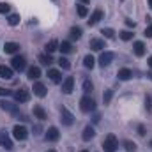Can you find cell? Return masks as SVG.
Here are the masks:
<instances>
[{
  "mask_svg": "<svg viewBox=\"0 0 152 152\" xmlns=\"http://www.w3.org/2000/svg\"><path fill=\"white\" fill-rule=\"evenodd\" d=\"M103 149H104V152H115L117 149H118V140H117L115 134H108V136L104 138Z\"/></svg>",
  "mask_w": 152,
  "mask_h": 152,
  "instance_id": "6da1fadb",
  "label": "cell"
},
{
  "mask_svg": "<svg viewBox=\"0 0 152 152\" xmlns=\"http://www.w3.org/2000/svg\"><path fill=\"white\" fill-rule=\"evenodd\" d=\"M80 108H81V112H85V113L94 112V110H96V101H94L90 96H83V97L80 99Z\"/></svg>",
  "mask_w": 152,
  "mask_h": 152,
  "instance_id": "7a4b0ae2",
  "label": "cell"
},
{
  "mask_svg": "<svg viewBox=\"0 0 152 152\" xmlns=\"http://www.w3.org/2000/svg\"><path fill=\"white\" fill-rule=\"evenodd\" d=\"M11 67L14 69V71H25V67H27V60H25V57H21V55H16V57H12V60H11Z\"/></svg>",
  "mask_w": 152,
  "mask_h": 152,
  "instance_id": "3957f363",
  "label": "cell"
},
{
  "mask_svg": "<svg viewBox=\"0 0 152 152\" xmlns=\"http://www.w3.org/2000/svg\"><path fill=\"white\" fill-rule=\"evenodd\" d=\"M12 136L16 138V140H20V142H23V140H27V136H28V131H27V127L25 126H14V129H12Z\"/></svg>",
  "mask_w": 152,
  "mask_h": 152,
  "instance_id": "277c9868",
  "label": "cell"
},
{
  "mask_svg": "<svg viewBox=\"0 0 152 152\" xmlns=\"http://www.w3.org/2000/svg\"><path fill=\"white\" fill-rule=\"evenodd\" d=\"M0 147H4L5 151H11L12 149V140H11V136H9V133L5 129L0 131Z\"/></svg>",
  "mask_w": 152,
  "mask_h": 152,
  "instance_id": "5b68a950",
  "label": "cell"
},
{
  "mask_svg": "<svg viewBox=\"0 0 152 152\" xmlns=\"http://www.w3.org/2000/svg\"><path fill=\"white\" fill-rule=\"evenodd\" d=\"M60 120H62L64 126H73L75 124V115L71 113L67 108H62L60 110Z\"/></svg>",
  "mask_w": 152,
  "mask_h": 152,
  "instance_id": "8992f818",
  "label": "cell"
},
{
  "mask_svg": "<svg viewBox=\"0 0 152 152\" xmlns=\"http://www.w3.org/2000/svg\"><path fill=\"white\" fill-rule=\"evenodd\" d=\"M12 96H14V99H16L18 103H27V101L30 99V92H28L27 88H20V90H16Z\"/></svg>",
  "mask_w": 152,
  "mask_h": 152,
  "instance_id": "52a82bcc",
  "label": "cell"
},
{
  "mask_svg": "<svg viewBox=\"0 0 152 152\" xmlns=\"http://www.w3.org/2000/svg\"><path fill=\"white\" fill-rule=\"evenodd\" d=\"M113 58H115V53L104 51V53L99 57V66H101V67H106V66H110V64L113 62Z\"/></svg>",
  "mask_w": 152,
  "mask_h": 152,
  "instance_id": "ba28073f",
  "label": "cell"
},
{
  "mask_svg": "<svg viewBox=\"0 0 152 152\" xmlns=\"http://www.w3.org/2000/svg\"><path fill=\"white\" fill-rule=\"evenodd\" d=\"M103 16H104V12H103L101 9H96V11L90 14V20H87V21H88V25H90V27H94V25H97V23L103 20Z\"/></svg>",
  "mask_w": 152,
  "mask_h": 152,
  "instance_id": "9c48e42d",
  "label": "cell"
},
{
  "mask_svg": "<svg viewBox=\"0 0 152 152\" xmlns=\"http://www.w3.org/2000/svg\"><path fill=\"white\" fill-rule=\"evenodd\" d=\"M75 88V78L73 76H67L64 81H62V92L64 94H71Z\"/></svg>",
  "mask_w": 152,
  "mask_h": 152,
  "instance_id": "30bf717a",
  "label": "cell"
},
{
  "mask_svg": "<svg viewBox=\"0 0 152 152\" xmlns=\"http://www.w3.org/2000/svg\"><path fill=\"white\" fill-rule=\"evenodd\" d=\"M88 46H90V50H94V51H101V50H104L106 46H104V41L103 39H90V42H88Z\"/></svg>",
  "mask_w": 152,
  "mask_h": 152,
  "instance_id": "8fae6325",
  "label": "cell"
},
{
  "mask_svg": "<svg viewBox=\"0 0 152 152\" xmlns=\"http://www.w3.org/2000/svg\"><path fill=\"white\" fill-rule=\"evenodd\" d=\"M58 138H60V133H58L57 127H50V129L46 131V140H48V142H57Z\"/></svg>",
  "mask_w": 152,
  "mask_h": 152,
  "instance_id": "7c38bea8",
  "label": "cell"
},
{
  "mask_svg": "<svg viewBox=\"0 0 152 152\" xmlns=\"http://www.w3.org/2000/svg\"><path fill=\"white\" fill-rule=\"evenodd\" d=\"M133 51H134L136 57H143V55H145V44H143L142 41H136V42L133 44Z\"/></svg>",
  "mask_w": 152,
  "mask_h": 152,
  "instance_id": "4fadbf2b",
  "label": "cell"
},
{
  "mask_svg": "<svg viewBox=\"0 0 152 152\" xmlns=\"http://www.w3.org/2000/svg\"><path fill=\"white\" fill-rule=\"evenodd\" d=\"M96 136V131H94V127L92 126H87L85 129H83V134H81V138L85 140V142H88V140H92Z\"/></svg>",
  "mask_w": 152,
  "mask_h": 152,
  "instance_id": "5bb4252c",
  "label": "cell"
},
{
  "mask_svg": "<svg viewBox=\"0 0 152 152\" xmlns=\"http://www.w3.org/2000/svg\"><path fill=\"white\" fill-rule=\"evenodd\" d=\"M32 90H34V94H36V96H37V97H44V96H46V87H44V85H42V83H34V88H32Z\"/></svg>",
  "mask_w": 152,
  "mask_h": 152,
  "instance_id": "9a60e30c",
  "label": "cell"
},
{
  "mask_svg": "<svg viewBox=\"0 0 152 152\" xmlns=\"http://www.w3.org/2000/svg\"><path fill=\"white\" fill-rule=\"evenodd\" d=\"M0 108H2V110H7V112H11V113H14V115H20V112L16 110V106H14L12 103H7V101H0Z\"/></svg>",
  "mask_w": 152,
  "mask_h": 152,
  "instance_id": "2e32d148",
  "label": "cell"
},
{
  "mask_svg": "<svg viewBox=\"0 0 152 152\" xmlns=\"http://www.w3.org/2000/svg\"><path fill=\"white\" fill-rule=\"evenodd\" d=\"M48 76H50V80H51L53 83H60V81H62V75H60V71H57V69H50V71H48Z\"/></svg>",
  "mask_w": 152,
  "mask_h": 152,
  "instance_id": "e0dca14e",
  "label": "cell"
},
{
  "mask_svg": "<svg viewBox=\"0 0 152 152\" xmlns=\"http://www.w3.org/2000/svg\"><path fill=\"white\" fill-rule=\"evenodd\" d=\"M118 80H122V81H127V80H131V76H133V71H129V69H118Z\"/></svg>",
  "mask_w": 152,
  "mask_h": 152,
  "instance_id": "ac0fdd59",
  "label": "cell"
},
{
  "mask_svg": "<svg viewBox=\"0 0 152 152\" xmlns=\"http://www.w3.org/2000/svg\"><path fill=\"white\" fill-rule=\"evenodd\" d=\"M4 50H5V53H16V51H20V44L18 42H5Z\"/></svg>",
  "mask_w": 152,
  "mask_h": 152,
  "instance_id": "d6986e66",
  "label": "cell"
},
{
  "mask_svg": "<svg viewBox=\"0 0 152 152\" xmlns=\"http://www.w3.org/2000/svg\"><path fill=\"white\" fill-rule=\"evenodd\" d=\"M0 76H2L4 80H11V78H12V69L7 67V66H0Z\"/></svg>",
  "mask_w": 152,
  "mask_h": 152,
  "instance_id": "ffe728a7",
  "label": "cell"
},
{
  "mask_svg": "<svg viewBox=\"0 0 152 152\" xmlns=\"http://www.w3.org/2000/svg\"><path fill=\"white\" fill-rule=\"evenodd\" d=\"M58 50H60L62 53H71V51H73V44H71L69 41H62V42L58 44Z\"/></svg>",
  "mask_w": 152,
  "mask_h": 152,
  "instance_id": "44dd1931",
  "label": "cell"
},
{
  "mask_svg": "<svg viewBox=\"0 0 152 152\" xmlns=\"http://www.w3.org/2000/svg\"><path fill=\"white\" fill-rule=\"evenodd\" d=\"M55 50H58V41H57V39H51V41L46 44V53H53Z\"/></svg>",
  "mask_w": 152,
  "mask_h": 152,
  "instance_id": "7402d4cb",
  "label": "cell"
},
{
  "mask_svg": "<svg viewBox=\"0 0 152 152\" xmlns=\"http://www.w3.org/2000/svg\"><path fill=\"white\" fill-rule=\"evenodd\" d=\"M39 62H41L42 66H50V64L53 62V58H51L50 53H42V55H39Z\"/></svg>",
  "mask_w": 152,
  "mask_h": 152,
  "instance_id": "603a6c76",
  "label": "cell"
},
{
  "mask_svg": "<svg viewBox=\"0 0 152 152\" xmlns=\"http://www.w3.org/2000/svg\"><path fill=\"white\" fill-rule=\"evenodd\" d=\"M83 66H85L87 69H92V67L96 66V60H94V57H92V55H85V58H83Z\"/></svg>",
  "mask_w": 152,
  "mask_h": 152,
  "instance_id": "cb8c5ba5",
  "label": "cell"
},
{
  "mask_svg": "<svg viewBox=\"0 0 152 152\" xmlns=\"http://www.w3.org/2000/svg\"><path fill=\"white\" fill-rule=\"evenodd\" d=\"M39 76H41V69H39L37 66H32V67L28 69V78H30V80H37Z\"/></svg>",
  "mask_w": 152,
  "mask_h": 152,
  "instance_id": "d4e9b609",
  "label": "cell"
},
{
  "mask_svg": "<svg viewBox=\"0 0 152 152\" xmlns=\"http://www.w3.org/2000/svg\"><path fill=\"white\" fill-rule=\"evenodd\" d=\"M34 115L37 117L39 120H44V118L48 117V115H46V112H44V110H42L41 106H34Z\"/></svg>",
  "mask_w": 152,
  "mask_h": 152,
  "instance_id": "484cf974",
  "label": "cell"
},
{
  "mask_svg": "<svg viewBox=\"0 0 152 152\" xmlns=\"http://www.w3.org/2000/svg\"><path fill=\"white\" fill-rule=\"evenodd\" d=\"M7 21H9L11 27H16V25L20 23V14H11V16L7 18Z\"/></svg>",
  "mask_w": 152,
  "mask_h": 152,
  "instance_id": "4316f807",
  "label": "cell"
},
{
  "mask_svg": "<svg viewBox=\"0 0 152 152\" xmlns=\"http://www.w3.org/2000/svg\"><path fill=\"white\" fill-rule=\"evenodd\" d=\"M81 37V28L80 27H73L71 28V39H80Z\"/></svg>",
  "mask_w": 152,
  "mask_h": 152,
  "instance_id": "83f0119b",
  "label": "cell"
},
{
  "mask_svg": "<svg viewBox=\"0 0 152 152\" xmlns=\"http://www.w3.org/2000/svg\"><path fill=\"white\" fill-rule=\"evenodd\" d=\"M58 66H60L62 69H69V67H71V64H69V60H67L66 57H60V58H58Z\"/></svg>",
  "mask_w": 152,
  "mask_h": 152,
  "instance_id": "f1b7e54d",
  "label": "cell"
},
{
  "mask_svg": "<svg viewBox=\"0 0 152 152\" xmlns=\"http://www.w3.org/2000/svg\"><path fill=\"white\" fill-rule=\"evenodd\" d=\"M101 34H103L106 39H113V37H115L113 28H103V30H101Z\"/></svg>",
  "mask_w": 152,
  "mask_h": 152,
  "instance_id": "f546056e",
  "label": "cell"
},
{
  "mask_svg": "<svg viewBox=\"0 0 152 152\" xmlns=\"http://www.w3.org/2000/svg\"><path fill=\"white\" fill-rule=\"evenodd\" d=\"M118 36H120L122 41H131V39H133V32H129V30H122Z\"/></svg>",
  "mask_w": 152,
  "mask_h": 152,
  "instance_id": "4dcf8cb0",
  "label": "cell"
},
{
  "mask_svg": "<svg viewBox=\"0 0 152 152\" xmlns=\"http://www.w3.org/2000/svg\"><path fill=\"white\" fill-rule=\"evenodd\" d=\"M76 9H78V14H80V16H81V18H85V16H87V14H88V9H87V7H85V5H83V4H80V5H78V7H76Z\"/></svg>",
  "mask_w": 152,
  "mask_h": 152,
  "instance_id": "1f68e13d",
  "label": "cell"
},
{
  "mask_svg": "<svg viewBox=\"0 0 152 152\" xmlns=\"http://www.w3.org/2000/svg\"><path fill=\"white\" fill-rule=\"evenodd\" d=\"M92 88H94L92 81H90V80H85V81H83V92L88 94V92H92Z\"/></svg>",
  "mask_w": 152,
  "mask_h": 152,
  "instance_id": "d6a6232c",
  "label": "cell"
},
{
  "mask_svg": "<svg viewBox=\"0 0 152 152\" xmlns=\"http://www.w3.org/2000/svg\"><path fill=\"white\" fill-rule=\"evenodd\" d=\"M112 96H113V90H106V92H104V96H103V101H104V104H108V103L112 101Z\"/></svg>",
  "mask_w": 152,
  "mask_h": 152,
  "instance_id": "836d02e7",
  "label": "cell"
},
{
  "mask_svg": "<svg viewBox=\"0 0 152 152\" xmlns=\"http://www.w3.org/2000/svg\"><path fill=\"white\" fill-rule=\"evenodd\" d=\"M9 9H11V5H9V4L0 2V14H7V12H9Z\"/></svg>",
  "mask_w": 152,
  "mask_h": 152,
  "instance_id": "e575fe53",
  "label": "cell"
},
{
  "mask_svg": "<svg viewBox=\"0 0 152 152\" xmlns=\"http://www.w3.org/2000/svg\"><path fill=\"white\" fill-rule=\"evenodd\" d=\"M124 147H126V149H127L129 152H134V149H136V143L127 140V142H124Z\"/></svg>",
  "mask_w": 152,
  "mask_h": 152,
  "instance_id": "d590c367",
  "label": "cell"
},
{
  "mask_svg": "<svg viewBox=\"0 0 152 152\" xmlns=\"http://www.w3.org/2000/svg\"><path fill=\"white\" fill-rule=\"evenodd\" d=\"M145 108H147L149 112L152 110V96H147V97H145Z\"/></svg>",
  "mask_w": 152,
  "mask_h": 152,
  "instance_id": "8d00e7d4",
  "label": "cell"
},
{
  "mask_svg": "<svg viewBox=\"0 0 152 152\" xmlns=\"http://www.w3.org/2000/svg\"><path fill=\"white\" fill-rule=\"evenodd\" d=\"M143 36H147V37H152V25H149V27L145 28V32H143Z\"/></svg>",
  "mask_w": 152,
  "mask_h": 152,
  "instance_id": "74e56055",
  "label": "cell"
},
{
  "mask_svg": "<svg viewBox=\"0 0 152 152\" xmlns=\"http://www.w3.org/2000/svg\"><path fill=\"white\" fill-rule=\"evenodd\" d=\"M11 94V90H7V88H2L0 87V96H9Z\"/></svg>",
  "mask_w": 152,
  "mask_h": 152,
  "instance_id": "f35d334b",
  "label": "cell"
},
{
  "mask_svg": "<svg viewBox=\"0 0 152 152\" xmlns=\"http://www.w3.org/2000/svg\"><path fill=\"white\" fill-rule=\"evenodd\" d=\"M138 134H140V136L145 134V127H143V126H138Z\"/></svg>",
  "mask_w": 152,
  "mask_h": 152,
  "instance_id": "ab89813d",
  "label": "cell"
},
{
  "mask_svg": "<svg viewBox=\"0 0 152 152\" xmlns=\"http://www.w3.org/2000/svg\"><path fill=\"white\" fill-rule=\"evenodd\" d=\"M126 25H127V27H133V28H134V21H133V20H126Z\"/></svg>",
  "mask_w": 152,
  "mask_h": 152,
  "instance_id": "60d3db41",
  "label": "cell"
},
{
  "mask_svg": "<svg viewBox=\"0 0 152 152\" xmlns=\"http://www.w3.org/2000/svg\"><path fill=\"white\" fill-rule=\"evenodd\" d=\"M147 64H149V67L152 69V57H149V60H147Z\"/></svg>",
  "mask_w": 152,
  "mask_h": 152,
  "instance_id": "b9f144b4",
  "label": "cell"
},
{
  "mask_svg": "<svg viewBox=\"0 0 152 152\" xmlns=\"http://www.w3.org/2000/svg\"><path fill=\"white\" fill-rule=\"evenodd\" d=\"M80 2H81V4H87V2H88V0H80Z\"/></svg>",
  "mask_w": 152,
  "mask_h": 152,
  "instance_id": "7bdbcfd3",
  "label": "cell"
},
{
  "mask_svg": "<svg viewBox=\"0 0 152 152\" xmlns=\"http://www.w3.org/2000/svg\"><path fill=\"white\" fill-rule=\"evenodd\" d=\"M149 7H152V0H149Z\"/></svg>",
  "mask_w": 152,
  "mask_h": 152,
  "instance_id": "ee69618b",
  "label": "cell"
},
{
  "mask_svg": "<svg viewBox=\"0 0 152 152\" xmlns=\"http://www.w3.org/2000/svg\"><path fill=\"white\" fill-rule=\"evenodd\" d=\"M48 152H57V151H53V149H51V151H48Z\"/></svg>",
  "mask_w": 152,
  "mask_h": 152,
  "instance_id": "f6af8a7d",
  "label": "cell"
},
{
  "mask_svg": "<svg viewBox=\"0 0 152 152\" xmlns=\"http://www.w3.org/2000/svg\"><path fill=\"white\" fill-rule=\"evenodd\" d=\"M151 147H152V140H151Z\"/></svg>",
  "mask_w": 152,
  "mask_h": 152,
  "instance_id": "bcb514c9",
  "label": "cell"
},
{
  "mask_svg": "<svg viewBox=\"0 0 152 152\" xmlns=\"http://www.w3.org/2000/svg\"><path fill=\"white\" fill-rule=\"evenodd\" d=\"M149 76H151V78H152V73H151V75H149Z\"/></svg>",
  "mask_w": 152,
  "mask_h": 152,
  "instance_id": "7dc6e473",
  "label": "cell"
},
{
  "mask_svg": "<svg viewBox=\"0 0 152 152\" xmlns=\"http://www.w3.org/2000/svg\"><path fill=\"white\" fill-rule=\"evenodd\" d=\"M81 152H87V151H81Z\"/></svg>",
  "mask_w": 152,
  "mask_h": 152,
  "instance_id": "c3c4849f",
  "label": "cell"
}]
</instances>
